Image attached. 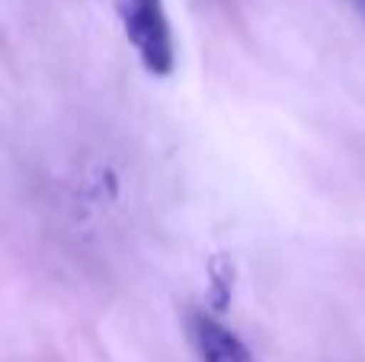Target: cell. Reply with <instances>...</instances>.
I'll return each mask as SVG.
<instances>
[{
  "label": "cell",
  "instance_id": "1",
  "mask_svg": "<svg viewBox=\"0 0 365 362\" xmlns=\"http://www.w3.org/2000/svg\"><path fill=\"white\" fill-rule=\"evenodd\" d=\"M125 38L138 51L141 64L154 77H167L177 68V42H173L170 16L164 0H115Z\"/></svg>",
  "mask_w": 365,
  "mask_h": 362
},
{
  "label": "cell",
  "instance_id": "2",
  "mask_svg": "<svg viewBox=\"0 0 365 362\" xmlns=\"http://www.w3.org/2000/svg\"><path fill=\"white\" fill-rule=\"evenodd\" d=\"M192 340L202 362H257L237 333L227 331L225 324H218L208 314H195L192 318Z\"/></svg>",
  "mask_w": 365,
  "mask_h": 362
},
{
  "label": "cell",
  "instance_id": "3",
  "mask_svg": "<svg viewBox=\"0 0 365 362\" xmlns=\"http://www.w3.org/2000/svg\"><path fill=\"white\" fill-rule=\"evenodd\" d=\"M356 6H359V10L365 13V0H356Z\"/></svg>",
  "mask_w": 365,
  "mask_h": 362
}]
</instances>
